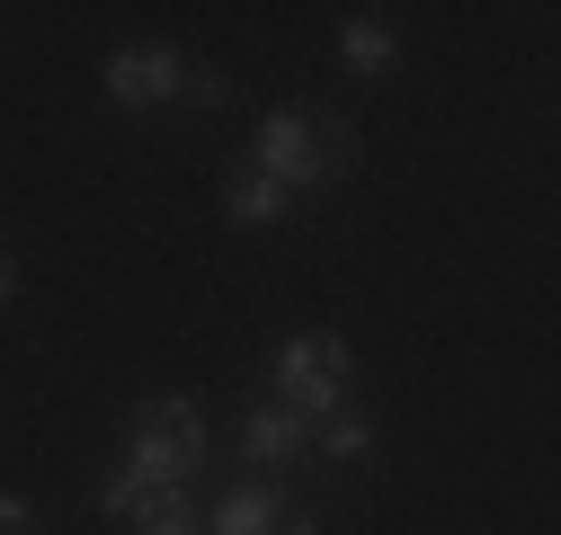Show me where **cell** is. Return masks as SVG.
Masks as SVG:
<instances>
[{
  "instance_id": "obj_11",
  "label": "cell",
  "mask_w": 561,
  "mask_h": 535,
  "mask_svg": "<svg viewBox=\"0 0 561 535\" xmlns=\"http://www.w3.org/2000/svg\"><path fill=\"white\" fill-rule=\"evenodd\" d=\"M144 491H152V482H144V474H134V464H125V474H107L99 509H107V517H134V500H144Z\"/></svg>"
},
{
  "instance_id": "obj_12",
  "label": "cell",
  "mask_w": 561,
  "mask_h": 535,
  "mask_svg": "<svg viewBox=\"0 0 561 535\" xmlns=\"http://www.w3.org/2000/svg\"><path fill=\"white\" fill-rule=\"evenodd\" d=\"M179 99H187V107H232V81H224V72H187Z\"/></svg>"
},
{
  "instance_id": "obj_14",
  "label": "cell",
  "mask_w": 561,
  "mask_h": 535,
  "mask_svg": "<svg viewBox=\"0 0 561 535\" xmlns=\"http://www.w3.org/2000/svg\"><path fill=\"white\" fill-rule=\"evenodd\" d=\"M10 286H19V268H10V259H0V304H10Z\"/></svg>"
},
{
  "instance_id": "obj_7",
  "label": "cell",
  "mask_w": 561,
  "mask_h": 535,
  "mask_svg": "<svg viewBox=\"0 0 561 535\" xmlns=\"http://www.w3.org/2000/svg\"><path fill=\"white\" fill-rule=\"evenodd\" d=\"M286 206H295V196L276 187V179H259V170H232V179H224V215H232V224H276Z\"/></svg>"
},
{
  "instance_id": "obj_6",
  "label": "cell",
  "mask_w": 561,
  "mask_h": 535,
  "mask_svg": "<svg viewBox=\"0 0 561 535\" xmlns=\"http://www.w3.org/2000/svg\"><path fill=\"white\" fill-rule=\"evenodd\" d=\"M134 535H205V517L187 509L179 482H152L144 500H134Z\"/></svg>"
},
{
  "instance_id": "obj_8",
  "label": "cell",
  "mask_w": 561,
  "mask_h": 535,
  "mask_svg": "<svg viewBox=\"0 0 561 535\" xmlns=\"http://www.w3.org/2000/svg\"><path fill=\"white\" fill-rule=\"evenodd\" d=\"M312 455H330V464H375V420L330 411V420L312 429Z\"/></svg>"
},
{
  "instance_id": "obj_9",
  "label": "cell",
  "mask_w": 561,
  "mask_h": 535,
  "mask_svg": "<svg viewBox=\"0 0 561 535\" xmlns=\"http://www.w3.org/2000/svg\"><path fill=\"white\" fill-rule=\"evenodd\" d=\"M339 62L375 81L383 62H392V27H383V19H347V27H339Z\"/></svg>"
},
{
  "instance_id": "obj_13",
  "label": "cell",
  "mask_w": 561,
  "mask_h": 535,
  "mask_svg": "<svg viewBox=\"0 0 561 535\" xmlns=\"http://www.w3.org/2000/svg\"><path fill=\"white\" fill-rule=\"evenodd\" d=\"M0 535H36V509L27 500H0Z\"/></svg>"
},
{
  "instance_id": "obj_4",
  "label": "cell",
  "mask_w": 561,
  "mask_h": 535,
  "mask_svg": "<svg viewBox=\"0 0 561 535\" xmlns=\"http://www.w3.org/2000/svg\"><path fill=\"white\" fill-rule=\"evenodd\" d=\"M179 81H187V62H179L170 45H125V54L107 62V99H116L125 116L170 107V99H179Z\"/></svg>"
},
{
  "instance_id": "obj_10",
  "label": "cell",
  "mask_w": 561,
  "mask_h": 535,
  "mask_svg": "<svg viewBox=\"0 0 561 535\" xmlns=\"http://www.w3.org/2000/svg\"><path fill=\"white\" fill-rule=\"evenodd\" d=\"M312 144H321V179H339L347 161H357V125L347 116H312Z\"/></svg>"
},
{
  "instance_id": "obj_5",
  "label": "cell",
  "mask_w": 561,
  "mask_h": 535,
  "mask_svg": "<svg viewBox=\"0 0 561 535\" xmlns=\"http://www.w3.org/2000/svg\"><path fill=\"white\" fill-rule=\"evenodd\" d=\"M241 455L259 474H286V464L312 455V420H295L286 401H267V411H241Z\"/></svg>"
},
{
  "instance_id": "obj_1",
  "label": "cell",
  "mask_w": 561,
  "mask_h": 535,
  "mask_svg": "<svg viewBox=\"0 0 561 535\" xmlns=\"http://www.w3.org/2000/svg\"><path fill=\"white\" fill-rule=\"evenodd\" d=\"M267 375H276V401H286L295 420H330V411H347V340H330V330H304V340H286L267 357Z\"/></svg>"
},
{
  "instance_id": "obj_2",
  "label": "cell",
  "mask_w": 561,
  "mask_h": 535,
  "mask_svg": "<svg viewBox=\"0 0 561 535\" xmlns=\"http://www.w3.org/2000/svg\"><path fill=\"white\" fill-rule=\"evenodd\" d=\"M134 474L144 482H179L187 491V474L205 464V420H196V401H144V411H134Z\"/></svg>"
},
{
  "instance_id": "obj_3",
  "label": "cell",
  "mask_w": 561,
  "mask_h": 535,
  "mask_svg": "<svg viewBox=\"0 0 561 535\" xmlns=\"http://www.w3.org/2000/svg\"><path fill=\"white\" fill-rule=\"evenodd\" d=\"M250 170H259V179H276L286 196L321 187V144H312V116H304V107H276V116L259 125V152H250Z\"/></svg>"
}]
</instances>
